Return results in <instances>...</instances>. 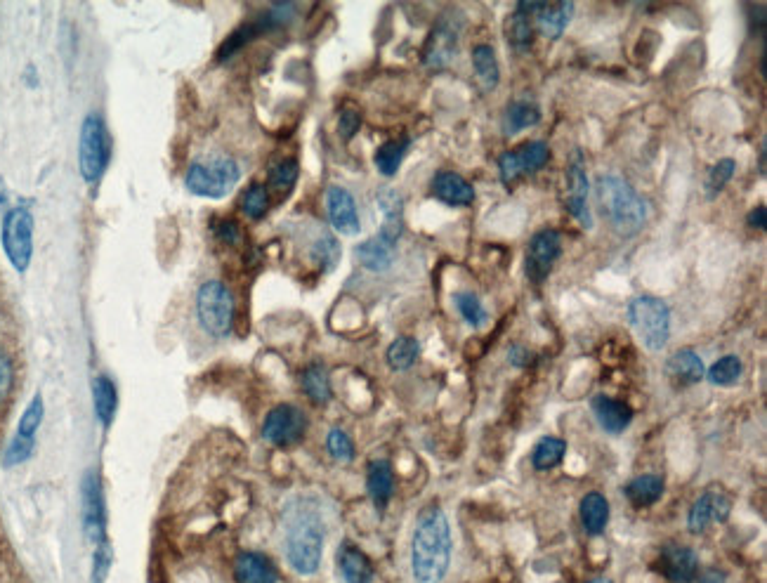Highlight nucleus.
I'll use <instances>...</instances> for the list:
<instances>
[{"label":"nucleus","instance_id":"nucleus-23","mask_svg":"<svg viewBox=\"0 0 767 583\" xmlns=\"http://www.w3.org/2000/svg\"><path fill=\"white\" fill-rule=\"evenodd\" d=\"M236 583H279V572L267 555L246 550L234 562Z\"/></svg>","mask_w":767,"mask_h":583},{"label":"nucleus","instance_id":"nucleus-47","mask_svg":"<svg viewBox=\"0 0 767 583\" xmlns=\"http://www.w3.org/2000/svg\"><path fill=\"white\" fill-rule=\"evenodd\" d=\"M111 567V548L107 541L97 543L95 546V558H93V583H104L109 576Z\"/></svg>","mask_w":767,"mask_h":583},{"label":"nucleus","instance_id":"nucleus-39","mask_svg":"<svg viewBox=\"0 0 767 583\" xmlns=\"http://www.w3.org/2000/svg\"><path fill=\"white\" fill-rule=\"evenodd\" d=\"M454 305H456L458 314H461V317L472 326V329H482V326L487 324L489 314H487V310H484L482 300L477 298L475 293H470V291L454 293Z\"/></svg>","mask_w":767,"mask_h":583},{"label":"nucleus","instance_id":"nucleus-53","mask_svg":"<svg viewBox=\"0 0 767 583\" xmlns=\"http://www.w3.org/2000/svg\"><path fill=\"white\" fill-rule=\"evenodd\" d=\"M697 583H725V574L718 572V569H708L704 574H697Z\"/></svg>","mask_w":767,"mask_h":583},{"label":"nucleus","instance_id":"nucleus-2","mask_svg":"<svg viewBox=\"0 0 767 583\" xmlns=\"http://www.w3.org/2000/svg\"><path fill=\"white\" fill-rule=\"evenodd\" d=\"M451 527L439 506H425L411 539V574L416 583H442L451 565Z\"/></svg>","mask_w":767,"mask_h":583},{"label":"nucleus","instance_id":"nucleus-52","mask_svg":"<svg viewBox=\"0 0 767 583\" xmlns=\"http://www.w3.org/2000/svg\"><path fill=\"white\" fill-rule=\"evenodd\" d=\"M746 222H749L753 229H765L767 227V208L765 206H756L749 213V218H746Z\"/></svg>","mask_w":767,"mask_h":583},{"label":"nucleus","instance_id":"nucleus-21","mask_svg":"<svg viewBox=\"0 0 767 583\" xmlns=\"http://www.w3.org/2000/svg\"><path fill=\"white\" fill-rule=\"evenodd\" d=\"M336 562L338 572L343 576L345 583H371L373 576H376V569H373L369 555L359 546H354L352 541H345L343 546L338 548Z\"/></svg>","mask_w":767,"mask_h":583},{"label":"nucleus","instance_id":"nucleus-15","mask_svg":"<svg viewBox=\"0 0 767 583\" xmlns=\"http://www.w3.org/2000/svg\"><path fill=\"white\" fill-rule=\"evenodd\" d=\"M732 513V499L720 489H706L697 501L692 503L687 515V527L692 534H704L711 524L725 522Z\"/></svg>","mask_w":767,"mask_h":583},{"label":"nucleus","instance_id":"nucleus-45","mask_svg":"<svg viewBox=\"0 0 767 583\" xmlns=\"http://www.w3.org/2000/svg\"><path fill=\"white\" fill-rule=\"evenodd\" d=\"M326 451H329L331 458H336L340 463H347L354 458V442L352 437L347 435L345 430L333 428L329 435H326Z\"/></svg>","mask_w":767,"mask_h":583},{"label":"nucleus","instance_id":"nucleus-42","mask_svg":"<svg viewBox=\"0 0 767 583\" xmlns=\"http://www.w3.org/2000/svg\"><path fill=\"white\" fill-rule=\"evenodd\" d=\"M43 414H45L43 397L36 395L29 402V406H26V409H24L22 418H19L17 435L24 437V440H36V432H38V428H41V423H43Z\"/></svg>","mask_w":767,"mask_h":583},{"label":"nucleus","instance_id":"nucleus-3","mask_svg":"<svg viewBox=\"0 0 767 583\" xmlns=\"http://www.w3.org/2000/svg\"><path fill=\"white\" fill-rule=\"evenodd\" d=\"M595 203L619 237H635L645 227L649 215L647 201L621 175H600L595 182Z\"/></svg>","mask_w":767,"mask_h":583},{"label":"nucleus","instance_id":"nucleus-32","mask_svg":"<svg viewBox=\"0 0 767 583\" xmlns=\"http://www.w3.org/2000/svg\"><path fill=\"white\" fill-rule=\"evenodd\" d=\"M472 69H475L477 83L484 93H491L496 90L498 81H501V67H498L496 52L491 45H475L472 48Z\"/></svg>","mask_w":767,"mask_h":583},{"label":"nucleus","instance_id":"nucleus-37","mask_svg":"<svg viewBox=\"0 0 767 583\" xmlns=\"http://www.w3.org/2000/svg\"><path fill=\"white\" fill-rule=\"evenodd\" d=\"M388 366L392 371H409L421 357V343L411 336H399L395 343L388 347Z\"/></svg>","mask_w":767,"mask_h":583},{"label":"nucleus","instance_id":"nucleus-4","mask_svg":"<svg viewBox=\"0 0 767 583\" xmlns=\"http://www.w3.org/2000/svg\"><path fill=\"white\" fill-rule=\"evenodd\" d=\"M241 180L239 163L229 156H213V159L194 161L187 168L185 187L203 199H225V196Z\"/></svg>","mask_w":767,"mask_h":583},{"label":"nucleus","instance_id":"nucleus-49","mask_svg":"<svg viewBox=\"0 0 767 583\" xmlns=\"http://www.w3.org/2000/svg\"><path fill=\"white\" fill-rule=\"evenodd\" d=\"M215 237L227 246H239L241 244V227L234 220H220L215 222Z\"/></svg>","mask_w":767,"mask_h":583},{"label":"nucleus","instance_id":"nucleus-36","mask_svg":"<svg viewBox=\"0 0 767 583\" xmlns=\"http://www.w3.org/2000/svg\"><path fill=\"white\" fill-rule=\"evenodd\" d=\"M565 454V440H560V437H543V440L536 442L534 451H531V465H534V470H539V473H546V470H553L555 465H560Z\"/></svg>","mask_w":767,"mask_h":583},{"label":"nucleus","instance_id":"nucleus-28","mask_svg":"<svg viewBox=\"0 0 767 583\" xmlns=\"http://www.w3.org/2000/svg\"><path fill=\"white\" fill-rule=\"evenodd\" d=\"M300 388H303V392L312 404H317V406L329 404L331 397H333L329 369H326V366L319 364V362L305 366L303 373H300Z\"/></svg>","mask_w":767,"mask_h":583},{"label":"nucleus","instance_id":"nucleus-26","mask_svg":"<svg viewBox=\"0 0 767 583\" xmlns=\"http://www.w3.org/2000/svg\"><path fill=\"white\" fill-rule=\"evenodd\" d=\"M539 121H541V107L536 104V100H531L529 95H524V97H515V100L506 107V111H503L501 128H503V135L510 137V135L522 133V130H527L531 126H536Z\"/></svg>","mask_w":767,"mask_h":583},{"label":"nucleus","instance_id":"nucleus-38","mask_svg":"<svg viewBox=\"0 0 767 583\" xmlns=\"http://www.w3.org/2000/svg\"><path fill=\"white\" fill-rule=\"evenodd\" d=\"M742 371H744L742 359H739L737 355H725L706 371V378L708 383L718 385V388H730V385H734L739 378H742Z\"/></svg>","mask_w":767,"mask_h":583},{"label":"nucleus","instance_id":"nucleus-30","mask_svg":"<svg viewBox=\"0 0 767 583\" xmlns=\"http://www.w3.org/2000/svg\"><path fill=\"white\" fill-rule=\"evenodd\" d=\"M267 31H274V26L270 24V19L265 17V12H262V15H260L258 19H255V22H246L244 26H239V29H236L234 34L229 36L227 41L220 45V50H218V60H220V62L229 60V57H234L236 52L244 50L248 43L255 41V38L262 36V34H267Z\"/></svg>","mask_w":767,"mask_h":583},{"label":"nucleus","instance_id":"nucleus-40","mask_svg":"<svg viewBox=\"0 0 767 583\" xmlns=\"http://www.w3.org/2000/svg\"><path fill=\"white\" fill-rule=\"evenodd\" d=\"M310 255H312V260L321 267V270L331 272V270H336V265L340 262V255H343V251H340L338 239L333 237V234H321V237L314 241Z\"/></svg>","mask_w":767,"mask_h":583},{"label":"nucleus","instance_id":"nucleus-25","mask_svg":"<svg viewBox=\"0 0 767 583\" xmlns=\"http://www.w3.org/2000/svg\"><path fill=\"white\" fill-rule=\"evenodd\" d=\"M366 491H369L373 506L378 510L388 508V503L395 494V473H392V465L385 458L369 463L366 470Z\"/></svg>","mask_w":767,"mask_h":583},{"label":"nucleus","instance_id":"nucleus-41","mask_svg":"<svg viewBox=\"0 0 767 583\" xmlns=\"http://www.w3.org/2000/svg\"><path fill=\"white\" fill-rule=\"evenodd\" d=\"M241 211H244L246 218L262 220L270 211V192L262 185H251L241 196Z\"/></svg>","mask_w":767,"mask_h":583},{"label":"nucleus","instance_id":"nucleus-8","mask_svg":"<svg viewBox=\"0 0 767 583\" xmlns=\"http://www.w3.org/2000/svg\"><path fill=\"white\" fill-rule=\"evenodd\" d=\"M3 251L17 272H26L34 255V215L29 208L15 206L5 213Z\"/></svg>","mask_w":767,"mask_h":583},{"label":"nucleus","instance_id":"nucleus-44","mask_svg":"<svg viewBox=\"0 0 767 583\" xmlns=\"http://www.w3.org/2000/svg\"><path fill=\"white\" fill-rule=\"evenodd\" d=\"M298 180V161L295 159H281L270 173V185L277 189L279 194H288Z\"/></svg>","mask_w":767,"mask_h":583},{"label":"nucleus","instance_id":"nucleus-46","mask_svg":"<svg viewBox=\"0 0 767 583\" xmlns=\"http://www.w3.org/2000/svg\"><path fill=\"white\" fill-rule=\"evenodd\" d=\"M34 447H36V440H24V437L15 435V440L10 442L8 451H5V458L3 463L8 465H22L24 461H29L31 454H34Z\"/></svg>","mask_w":767,"mask_h":583},{"label":"nucleus","instance_id":"nucleus-5","mask_svg":"<svg viewBox=\"0 0 767 583\" xmlns=\"http://www.w3.org/2000/svg\"><path fill=\"white\" fill-rule=\"evenodd\" d=\"M628 322L649 352H661L671 338V310L661 298L638 296L628 303Z\"/></svg>","mask_w":767,"mask_h":583},{"label":"nucleus","instance_id":"nucleus-10","mask_svg":"<svg viewBox=\"0 0 767 583\" xmlns=\"http://www.w3.org/2000/svg\"><path fill=\"white\" fill-rule=\"evenodd\" d=\"M305 432L307 416L303 414V409L293 404L274 406L270 414H267L265 423H262V440L279 449L295 447L298 442H303Z\"/></svg>","mask_w":767,"mask_h":583},{"label":"nucleus","instance_id":"nucleus-18","mask_svg":"<svg viewBox=\"0 0 767 583\" xmlns=\"http://www.w3.org/2000/svg\"><path fill=\"white\" fill-rule=\"evenodd\" d=\"M590 409H593L595 421L609 435H621L628 425L633 423V409L621 399L607 397V395H595L590 399Z\"/></svg>","mask_w":767,"mask_h":583},{"label":"nucleus","instance_id":"nucleus-12","mask_svg":"<svg viewBox=\"0 0 767 583\" xmlns=\"http://www.w3.org/2000/svg\"><path fill=\"white\" fill-rule=\"evenodd\" d=\"M562 255V234L557 229H541L529 239L527 246V277L534 284H543L553 272L557 258Z\"/></svg>","mask_w":767,"mask_h":583},{"label":"nucleus","instance_id":"nucleus-55","mask_svg":"<svg viewBox=\"0 0 767 583\" xmlns=\"http://www.w3.org/2000/svg\"><path fill=\"white\" fill-rule=\"evenodd\" d=\"M586 583H612L609 579H593V581H586Z\"/></svg>","mask_w":767,"mask_h":583},{"label":"nucleus","instance_id":"nucleus-6","mask_svg":"<svg viewBox=\"0 0 767 583\" xmlns=\"http://www.w3.org/2000/svg\"><path fill=\"white\" fill-rule=\"evenodd\" d=\"M234 296L220 279H211L196 291V319L208 336L227 338L234 329Z\"/></svg>","mask_w":767,"mask_h":583},{"label":"nucleus","instance_id":"nucleus-48","mask_svg":"<svg viewBox=\"0 0 767 583\" xmlns=\"http://www.w3.org/2000/svg\"><path fill=\"white\" fill-rule=\"evenodd\" d=\"M359 128H362V114H359L354 107H345L343 111H340V119H338V133L343 140H352L354 135L359 133Z\"/></svg>","mask_w":767,"mask_h":583},{"label":"nucleus","instance_id":"nucleus-51","mask_svg":"<svg viewBox=\"0 0 767 583\" xmlns=\"http://www.w3.org/2000/svg\"><path fill=\"white\" fill-rule=\"evenodd\" d=\"M12 388V362L5 352H0V404L5 402Z\"/></svg>","mask_w":767,"mask_h":583},{"label":"nucleus","instance_id":"nucleus-16","mask_svg":"<svg viewBox=\"0 0 767 583\" xmlns=\"http://www.w3.org/2000/svg\"><path fill=\"white\" fill-rule=\"evenodd\" d=\"M326 213H329L333 229L343 234V237H357L362 232L357 201H354V196L345 187H329V192H326Z\"/></svg>","mask_w":767,"mask_h":583},{"label":"nucleus","instance_id":"nucleus-27","mask_svg":"<svg viewBox=\"0 0 767 583\" xmlns=\"http://www.w3.org/2000/svg\"><path fill=\"white\" fill-rule=\"evenodd\" d=\"M395 253H397V244L383 239L380 234L371 237L364 244H359L354 248V255H357L359 265L366 267L369 272H385L390 270L392 262H395Z\"/></svg>","mask_w":767,"mask_h":583},{"label":"nucleus","instance_id":"nucleus-35","mask_svg":"<svg viewBox=\"0 0 767 583\" xmlns=\"http://www.w3.org/2000/svg\"><path fill=\"white\" fill-rule=\"evenodd\" d=\"M411 142L406 137H399V140H388L385 144H380L376 156H373V163H376L378 173L385 175V178H392L397 175L399 166H402L406 152H409Z\"/></svg>","mask_w":767,"mask_h":583},{"label":"nucleus","instance_id":"nucleus-31","mask_svg":"<svg viewBox=\"0 0 767 583\" xmlns=\"http://www.w3.org/2000/svg\"><path fill=\"white\" fill-rule=\"evenodd\" d=\"M624 494L633 508H649L664 496V480L659 475H640L626 484Z\"/></svg>","mask_w":767,"mask_h":583},{"label":"nucleus","instance_id":"nucleus-54","mask_svg":"<svg viewBox=\"0 0 767 583\" xmlns=\"http://www.w3.org/2000/svg\"><path fill=\"white\" fill-rule=\"evenodd\" d=\"M5 208H8V187H5V180L0 178V218H5Z\"/></svg>","mask_w":767,"mask_h":583},{"label":"nucleus","instance_id":"nucleus-22","mask_svg":"<svg viewBox=\"0 0 767 583\" xmlns=\"http://www.w3.org/2000/svg\"><path fill=\"white\" fill-rule=\"evenodd\" d=\"M668 381L678 388H690L706 378V369L701 357L694 350H678L675 355L668 357L666 362Z\"/></svg>","mask_w":767,"mask_h":583},{"label":"nucleus","instance_id":"nucleus-13","mask_svg":"<svg viewBox=\"0 0 767 583\" xmlns=\"http://www.w3.org/2000/svg\"><path fill=\"white\" fill-rule=\"evenodd\" d=\"M83 529L88 541H107V508H104L102 482L95 470H88L83 477Z\"/></svg>","mask_w":767,"mask_h":583},{"label":"nucleus","instance_id":"nucleus-19","mask_svg":"<svg viewBox=\"0 0 767 583\" xmlns=\"http://www.w3.org/2000/svg\"><path fill=\"white\" fill-rule=\"evenodd\" d=\"M576 5L574 3H536L531 17L536 19V29L543 38L548 41H557L567 31L569 22H572Z\"/></svg>","mask_w":767,"mask_h":583},{"label":"nucleus","instance_id":"nucleus-11","mask_svg":"<svg viewBox=\"0 0 767 583\" xmlns=\"http://www.w3.org/2000/svg\"><path fill=\"white\" fill-rule=\"evenodd\" d=\"M550 159V147L546 142H527L513 152L501 154L498 159V175L503 185H515L524 175H534L546 166Z\"/></svg>","mask_w":767,"mask_h":583},{"label":"nucleus","instance_id":"nucleus-9","mask_svg":"<svg viewBox=\"0 0 767 583\" xmlns=\"http://www.w3.org/2000/svg\"><path fill=\"white\" fill-rule=\"evenodd\" d=\"M463 19L456 15H442L432 26L428 41L423 45V64L432 71L447 69L456 60L458 45H461Z\"/></svg>","mask_w":767,"mask_h":583},{"label":"nucleus","instance_id":"nucleus-1","mask_svg":"<svg viewBox=\"0 0 767 583\" xmlns=\"http://www.w3.org/2000/svg\"><path fill=\"white\" fill-rule=\"evenodd\" d=\"M326 527L321 510L310 496H298L284 508V553L293 572L317 574L324 558Z\"/></svg>","mask_w":767,"mask_h":583},{"label":"nucleus","instance_id":"nucleus-14","mask_svg":"<svg viewBox=\"0 0 767 583\" xmlns=\"http://www.w3.org/2000/svg\"><path fill=\"white\" fill-rule=\"evenodd\" d=\"M588 192H590V185L586 175V163H583V156L579 149H576L567 168L565 206L567 211L581 222L583 229H593V213H590V206H588Z\"/></svg>","mask_w":767,"mask_h":583},{"label":"nucleus","instance_id":"nucleus-17","mask_svg":"<svg viewBox=\"0 0 767 583\" xmlns=\"http://www.w3.org/2000/svg\"><path fill=\"white\" fill-rule=\"evenodd\" d=\"M657 565L671 583H694L699 574V555L692 548L671 543L661 548Z\"/></svg>","mask_w":767,"mask_h":583},{"label":"nucleus","instance_id":"nucleus-34","mask_svg":"<svg viewBox=\"0 0 767 583\" xmlns=\"http://www.w3.org/2000/svg\"><path fill=\"white\" fill-rule=\"evenodd\" d=\"M93 402H95V414L100 418L104 428H109L114 421L116 409H118V392L116 385L109 376H97L93 381Z\"/></svg>","mask_w":767,"mask_h":583},{"label":"nucleus","instance_id":"nucleus-29","mask_svg":"<svg viewBox=\"0 0 767 583\" xmlns=\"http://www.w3.org/2000/svg\"><path fill=\"white\" fill-rule=\"evenodd\" d=\"M536 3H517V8L508 19L506 34L510 48L517 52H527L534 43V26H531V12H534Z\"/></svg>","mask_w":767,"mask_h":583},{"label":"nucleus","instance_id":"nucleus-43","mask_svg":"<svg viewBox=\"0 0 767 583\" xmlns=\"http://www.w3.org/2000/svg\"><path fill=\"white\" fill-rule=\"evenodd\" d=\"M734 168H737V163H734V159H720L716 166L708 168V175H706V182H704V189H706L708 199H716V196L723 192L727 182L732 180Z\"/></svg>","mask_w":767,"mask_h":583},{"label":"nucleus","instance_id":"nucleus-7","mask_svg":"<svg viewBox=\"0 0 767 583\" xmlns=\"http://www.w3.org/2000/svg\"><path fill=\"white\" fill-rule=\"evenodd\" d=\"M109 163V137L107 126L100 114H88L83 119L81 137H78V168L85 182H97Z\"/></svg>","mask_w":767,"mask_h":583},{"label":"nucleus","instance_id":"nucleus-33","mask_svg":"<svg viewBox=\"0 0 767 583\" xmlns=\"http://www.w3.org/2000/svg\"><path fill=\"white\" fill-rule=\"evenodd\" d=\"M609 522V501L598 491H590L581 499V524L590 536H600Z\"/></svg>","mask_w":767,"mask_h":583},{"label":"nucleus","instance_id":"nucleus-50","mask_svg":"<svg viewBox=\"0 0 767 583\" xmlns=\"http://www.w3.org/2000/svg\"><path fill=\"white\" fill-rule=\"evenodd\" d=\"M508 362L517 366V369H529V366L536 364V355L524 345H513L508 350Z\"/></svg>","mask_w":767,"mask_h":583},{"label":"nucleus","instance_id":"nucleus-24","mask_svg":"<svg viewBox=\"0 0 767 583\" xmlns=\"http://www.w3.org/2000/svg\"><path fill=\"white\" fill-rule=\"evenodd\" d=\"M378 208L383 213V225H380V237L397 244L404 232V199L395 189H380Z\"/></svg>","mask_w":767,"mask_h":583},{"label":"nucleus","instance_id":"nucleus-20","mask_svg":"<svg viewBox=\"0 0 767 583\" xmlns=\"http://www.w3.org/2000/svg\"><path fill=\"white\" fill-rule=\"evenodd\" d=\"M430 194L447 206H470L475 201V189L470 182L451 170H439L430 182Z\"/></svg>","mask_w":767,"mask_h":583}]
</instances>
